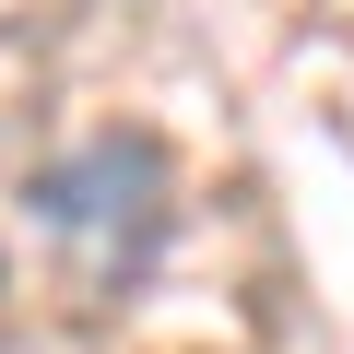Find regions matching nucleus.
Returning a JSON list of instances; mask_svg holds the SVG:
<instances>
[{
  "label": "nucleus",
  "instance_id": "obj_1",
  "mask_svg": "<svg viewBox=\"0 0 354 354\" xmlns=\"http://www.w3.org/2000/svg\"><path fill=\"white\" fill-rule=\"evenodd\" d=\"M24 213L83 260L95 295H130L177 236V153L153 130H83L71 153L24 165Z\"/></svg>",
  "mask_w": 354,
  "mask_h": 354
}]
</instances>
